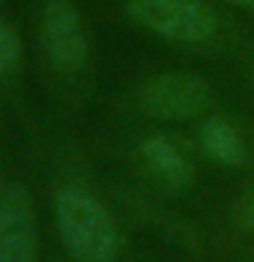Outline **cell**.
<instances>
[{
	"label": "cell",
	"mask_w": 254,
	"mask_h": 262,
	"mask_svg": "<svg viewBox=\"0 0 254 262\" xmlns=\"http://www.w3.org/2000/svg\"><path fill=\"white\" fill-rule=\"evenodd\" d=\"M126 16L178 47H205L224 28L219 11L205 0H126Z\"/></svg>",
	"instance_id": "2"
},
{
	"label": "cell",
	"mask_w": 254,
	"mask_h": 262,
	"mask_svg": "<svg viewBox=\"0 0 254 262\" xmlns=\"http://www.w3.org/2000/svg\"><path fill=\"white\" fill-rule=\"evenodd\" d=\"M213 90L202 77L188 71H164L156 74L139 88V104L153 118L188 120L208 110Z\"/></svg>",
	"instance_id": "3"
},
{
	"label": "cell",
	"mask_w": 254,
	"mask_h": 262,
	"mask_svg": "<svg viewBox=\"0 0 254 262\" xmlns=\"http://www.w3.org/2000/svg\"><path fill=\"white\" fill-rule=\"evenodd\" d=\"M0 262H38L36 224L22 188H8L0 205Z\"/></svg>",
	"instance_id": "5"
},
{
	"label": "cell",
	"mask_w": 254,
	"mask_h": 262,
	"mask_svg": "<svg viewBox=\"0 0 254 262\" xmlns=\"http://www.w3.org/2000/svg\"><path fill=\"white\" fill-rule=\"evenodd\" d=\"M142 156L147 161V167L164 186L175 188H186L194 178V167L188 161V156L172 142L170 137H151L142 142Z\"/></svg>",
	"instance_id": "6"
},
{
	"label": "cell",
	"mask_w": 254,
	"mask_h": 262,
	"mask_svg": "<svg viewBox=\"0 0 254 262\" xmlns=\"http://www.w3.org/2000/svg\"><path fill=\"white\" fill-rule=\"evenodd\" d=\"M227 6H235V8H243V11H251L254 14V0H224Z\"/></svg>",
	"instance_id": "10"
},
{
	"label": "cell",
	"mask_w": 254,
	"mask_h": 262,
	"mask_svg": "<svg viewBox=\"0 0 254 262\" xmlns=\"http://www.w3.org/2000/svg\"><path fill=\"white\" fill-rule=\"evenodd\" d=\"M200 145L202 150L208 153V159L224 164V167H238V164L246 161V145L241 139V131H238L232 123L213 118L205 120L200 128Z\"/></svg>",
	"instance_id": "7"
},
{
	"label": "cell",
	"mask_w": 254,
	"mask_h": 262,
	"mask_svg": "<svg viewBox=\"0 0 254 262\" xmlns=\"http://www.w3.org/2000/svg\"><path fill=\"white\" fill-rule=\"evenodd\" d=\"M235 221H238V227H241V229H246V232H254V194L241 205Z\"/></svg>",
	"instance_id": "9"
},
{
	"label": "cell",
	"mask_w": 254,
	"mask_h": 262,
	"mask_svg": "<svg viewBox=\"0 0 254 262\" xmlns=\"http://www.w3.org/2000/svg\"><path fill=\"white\" fill-rule=\"evenodd\" d=\"M41 47L55 69L74 74L88 63V36L82 16L69 0H47L41 11Z\"/></svg>",
	"instance_id": "4"
},
{
	"label": "cell",
	"mask_w": 254,
	"mask_h": 262,
	"mask_svg": "<svg viewBox=\"0 0 254 262\" xmlns=\"http://www.w3.org/2000/svg\"><path fill=\"white\" fill-rule=\"evenodd\" d=\"M57 229L74 262H115L120 237L112 216L98 200L79 188H63L55 200Z\"/></svg>",
	"instance_id": "1"
},
{
	"label": "cell",
	"mask_w": 254,
	"mask_h": 262,
	"mask_svg": "<svg viewBox=\"0 0 254 262\" xmlns=\"http://www.w3.org/2000/svg\"><path fill=\"white\" fill-rule=\"evenodd\" d=\"M19 55H22V44L16 30L0 19V77L14 71V66L19 63Z\"/></svg>",
	"instance_id": "8"
}]
</instances>
